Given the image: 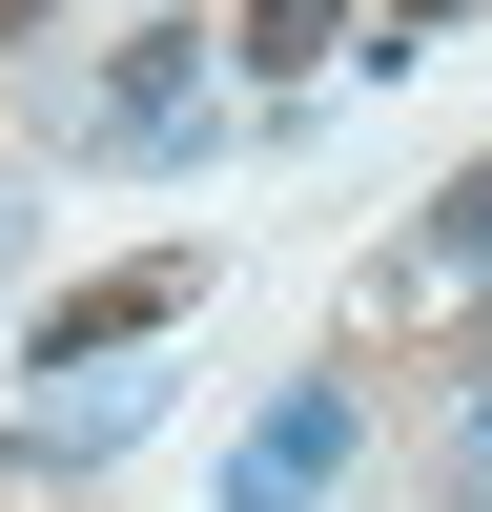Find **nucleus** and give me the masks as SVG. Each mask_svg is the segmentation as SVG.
<instances>
[{"label": "nucleus", "mask_w": 492, "mask_h": 512, "mask_svg": "<svg viewBox=\"0 0 492 512\" xmlns=\"http://www.w3.org/2000/svg\"><path fill=\"white\" fill-rule=\"evenodd\" d=\"M369 21H390V41H410V21H472V0H369Z\"/></svg>", "instance_id": "nucleus-7"}, {"label": "nucleus", "mask_w": 492, "mask_h": 512, "mask_svg": "<svg viewBox=\"0 0 492 512\" xmlns=\"http://www.w3.org/2000/svg\"><path fill=\"white\" fill-rule=\"evenodd\" d=\"M431 492H472V512H492V390H472V410L431 431Z\"/></svg>", "instance_id": "nucleus-5"}, {"label": "nucleus", "mask_w": 492, "mask_h": 512, "mask_svg": "<svg viewBox=\"0 0 492 512\" xmlns=\"http://www.w3.org/2000/svg\"><path fill=\"white\" fill-rule=\"evenodd\" d=\"M41 21H62V0H0V41H41Z\"/></svg>", "instance_id": "nucleus-8"}, {"label": "nucleus", "mask_w": 492, "mask_h": 512, "mask_svg": "<svg viewBox=\"0 0 492 512\" xmlns=\"http://www.w3.org/2000/svg\"><path fill=\"white\" fill-rule=\"evenodd\" d=\"M431 246H451V267H492V164H451V205H431Z\"/></svg>", "instance_id": "nucleus-6"}, {"label": "nucleus", "mask_w": 492, "mask_h": 512, "mask_svg": "<svg viewBox=\"0 0 492 512\" xmlns=\"http://www.w3.org/2000/svg\"><path fill=\"white\" fill-rule=\"evenodd\" d=\"M62 123H82V164H185L205 123H226V62H205L185 21H144V41H123V62L62 103Z\"/></svg>", "instance_id": "nucleus-1"}, {"label": "nucleus", "mask_w": 492, "mask_h": 512, "mask_svg": "<svg viewBox=\"0 0 492 512\" xmlns=\"http://www.w3.org/2000/svg\"><path fill=\"white\" fill-rule=\"evenodd\" d=\"M185 308H205V267H185V246H164V267H103V287H62V308H41V369L82 390L103 349H164Z\"/></svg>", "instance_id": "nucleus-3"}, {"label": "nucleus", "mask_w": 492, "mask_h": 512, "mask_svg": "<svg viewBox=\"0 0 492 512\" xmlns=\"http://www.w3.org/2000/svg\"><path fill=\"white\" fill-rule=\"evenodd\" d=\"M349 451H369V390H349V369H287V390L226 431V512H308Z\"/></svg>", "instance_id": "nucleus-2"}, {"label": "nucleus", "mask_w": 492, "mask_h": 512, "mask_svg": "<svg viewBox=\"0 0 492 512\" xmlns=\"http://www.w3.org/2000/svg\"><path fill=\"white\" fill-rule=\"evenodd\" d=\"M328 41H349V0H246V82H308Z\"/></svg>", "instance_id": "nucleus-4"}]
</instances>
